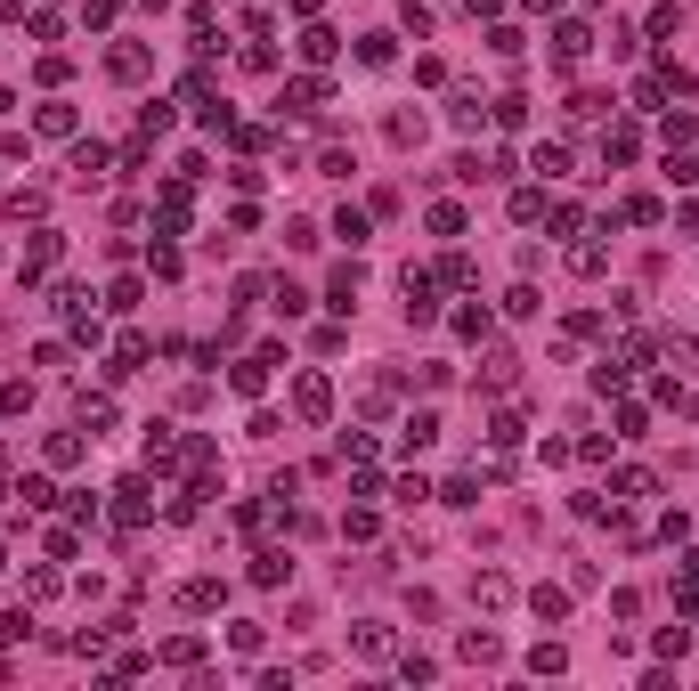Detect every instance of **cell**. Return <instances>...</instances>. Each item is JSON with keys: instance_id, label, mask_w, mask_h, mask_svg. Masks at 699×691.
Returning a JSON list of instances; mask_svg holds the SVG:
<instances>
[{"instance_id": "cell-42", "label": "cell", "mask_w": 699, "mask_h": 691, "mask_svg": "<svg viewBox=\"0 0 699 691\" xmlns=\"http://www.w3.org/2000/svg\"><path fill=\"white\" fill-rule=\"evenodd\" d=\"M464 9H472V17H496V9H504V0H464Z\"/></svg>"}, {"instance_id": "cell-34", "label": "cell", "mask_w": 699, "mask_h": 691, "mask_svg": "<svg viewBox=\"0 0 699 691\" xmlns=\"http://www.w3.org/2000/svg\"><path fill=\"white\" fill-rule=\"evenodd\" d=\"M659 131H667V147H691V139H699V122H691V114H667Z\"/></svg>"}, {"instance_id": "cell-18", "label": "cell", "mask_w": 699, "mask_h": 691, "mask_svg": "<svg viewBox=\"0 0 699 691\" xmlns=\"http://www.w3.org/2000/svg\"><path fill=\"white\" fill-rule=\"evenodd\" d=\"M634 155H643V139H634L626 122H618V131H602V163H634Z\"/></svg>"}, {"instance_id": "cell-2", "label": "cell", "mask_w": 699, "mask_h": 691, "mask_svg": "<svg viewBox=\"0 0 699 691\" xmlns=\"http://www.w3.org/2000/svg\"><path fill=\"white\" fill-rule=\"evenodd\" d=\"M513 594H521V586L504 578V570H480V578H472V602H480L488 618H504V610H513Z\"/></svg>"}, {"instance_id": "cell-23", "label": "cell", "mask_w": 699, "mask_h": 691, "mask_svg": "<svg viewBox=\"0 0 699 691\" xmlns=\"http://www.w3.org/2000/svg\"><path fill=\"white\" fill-rule=\"evenodd\" d=\"M49 261H57V228H41V236H33V253H25V285H33Z\"/></svg>"}, {"instance_id": "cell-20", "label": "cell", "mask_w": 699, "mask_h": 691, "mask_svg": "<svg viewBox=\"0 0 699 691\" xmlns=\"http://www.w3.org/2000/svg\"><path fill=\"white\" fill-rule=\"evenodd\" d=\"M334 49H342V41H334L326 25H309V33H301V57H309V66H334Z\"/></svg>"}, {"instance_id": "cell-17", "label": "cell", "mask_w": 699, "mask_h": 691, "mask_svg": "<svg viewBox=\"0 0 699 691\" xmlns=\"http://www.w3.org/2000/svg\"><path fill=\"white\" fill-rule=\"evenodd\" d=\"M179 602L196 610V618H204V610H220V578H187V586H179Z\"/></svg>"}, {"instance_id": "cell-10", "label": "cell", "mask_w": 699, "mask_h": 691, "mask_svg": "<svg viewBox=\"0 0 699 691\" xmlns=\"http://www.w3.org/2000/svg\"><path fill=\"white\" fill-rule=\"evenodd\" d=\"M179 464V439H171V423H147V472H171Z\"/></svg>"}, {"instance_id": "cell-8", "label": "cell", "mask_w": 699, "mask_h": 691, "mask_svg": "<svg viewBox=\"0 0 699 691\" xmlns=\"http://www.w3.org/2000/svg\"><path fill=\"white\" fill-rule=\"evenodd\" d=\"M74 122H82V114H74L66 98H49V106L33 114V131H41V139H74Z\"/></svg>"}, {"instance_id": "cell-25", "label": "cell", "mask_w": 699, "mask_h": 691, "mask_svg": "<svg viewBox=\"0 0 699 691\" xmlns=\"http://www.w3.org/2000/svg\"><path fill=\"white\" fill-rule=\"evenodd\" d=\"M569 269H578V277H602L610 253H602V244H569Z\"/></svg>"}, {"instance_id": "cell-24", "label": "cell", "mask_w": 699, "mask_h": 691, "mask_svg": "<svg viewBox=\"0 0 699 691\" xmlns=\"http://www.w3.org/2000/svg\"><path fill=\"white\" fill-rule=\"evenodd\" d=\"M529 610L553 626V618H569V594H561V586H537V594H529Z\"/></svg>"}, {"instance_id": "cell-5", "label": "cell", "mask_w": 699, "mask_h": 691, "mask_svg": "<svg viewBox=\"0 0 699 691\" xmlns=\"http://www.w3.org/2000/svg\"><path fill=\"white\" fill-rule=\"evenodd\" d=\"M431 318H439V285L423 269H407V326H431Z\"/></svg>"}, {"instance_id": "cell-21", "label": "cell", "mask_w": 699, "mask_h": 691, "mask_svg": "<svg viewBox=\"0 0 699 691\" xmlns=\"http://www.w3.org/2000/svg\"><path fill=\"white\" fill-rule=\"evenodd\" d=\"M383 131H391V147H423V114H407V106H399Z\"/></svg>"}, {"instance_id": "cell-3", "label": "cell", "mask_w": 699, "mask_h": 691, "mask_svg": "<svg viewBox=\"0 0 699 691\" xmlns=\"http://www.w3.org/2000/svg\"><path fill=\"white\" fill-rule=\"evenodd\" d=\"M147 513H155V488H147V480H122V488H114V521H122V529H139Z\"/></svg>"}, {"instance_id": "cell-31", "label": "cell", "mask_w": 699, "mask_h": 691, "mask_svg": "<svg viewBox=\"0 0 699 691\" xmlns=\"http://www.w3.org/2000/svg\"><path fill=\"white\" fill-rule=\"evenodd\" d=\"M529 667H537V675H561V667H569V651H561V643H537V651H529Z\"/></svg>"}, {"instance_id": "cell-14", "label": "cell", "mask_w": 699, "mask_h": 691, "mask_svg": "<svg viewBox=\"0 0 699 691\" xmlns=\"http://www.w3.org/2000/svg\"><path fill=\"white\" fill-rule=\"evenodd\" d=\"M41 456H49V464H82V456H90V439H82V431H49V448H41Z\"/></svg>"}, {"instance_id": "cell-11", "label": "cell", "mask_w": 699, "mask_h": 691, "mask_svg": "<svg viewBox=\"0 0 699 691\" xmlns=\"http://www.w3.org/2000/svg\"><path fill=\"white\" fill-rule=\"evenodd\" d=\"M448 122H456V131H480V122H488V98H480V90H456V98H448Z\"/></svg>"}, {"instance_id": "cell-22", "label": "cell", "mask_w": 699, "mask_h": 691, "mask_svg": "<svg viewBox=\"0 0 699 691\" xmlns=\"http://www.w3.org/2000/svg\"><path fill=\"white\" fill-rule=\"evenodd\" d=\"M285 98H293V106H326V98H334V82H326V74H301Z\"/></svg>"}, {"instance_id": "cell-32", "label": "cell", "mask_w": 699, "mask_h": 691, "mask_svg": "<svg viewBox=\"0 0 699 691\" xmlns=\"http://www.w3.org/2000/svg\"><path fill=\"white\" fill-rule=\"evenodd\" d=\"M228 651H244V659H252V651H261V626H252V618H236V626H228Z\"/></svg>"}, {"instance_id": "cell-40", "label": "cell", "mask_w": 699, "mask_h": 691, "mask_svg": "<svg viewBox=\"0 0 699 691\" xmlns=\"http://www.w3.org/2000/svg\"><path fill=\"white\" fill-rule=\"evenodd\" d=\"M399 675H407V683H431V675H439V659H423V651H407V659H399Z\"/></svg>"}, {"instance_id": "cell-41", "label": "cell", "mask_w": 699, "mask_h": 691, "mask_svg": "<svg viewBox=\"0 0 699 691\" xmlns=\"http://www.w3.org/2000/svg\"><path fill=\"white\" fill-rule=\"evenodd\" d=\"M25 635H33V618H25V610H9V618H0V643H25Z\"/></svg>"}, {"instance_id": "cell-9", "label": "cell", "mask_w": 699, "mask_h": 691, "mask_svg": "<svg viewBox=\"0 0 699 691\" xmlns=\"http://www.w3.org/2000/svg\"><path fill=\"white\" fill-rule=\"evenodd\" d=\"M431 439H439V415H431V407H415V415H407V431H399V448H407V456H423Z\"/></svg>"}, {"instance_id": "cell-43", "label": "cell", "mask_w": 699, "mask_h": 691, "mask_svg": "<svg viewBox=\"0 0 699 691\" xmlns=\"http://www.w3.org/2000/svg\"><path fill=\"white\" fill-rule=\"evenodd\" d=\"M0 561H9V553H0Z\"/></svg>"}, {"instance_id": "cell-38", "label": "cell", "mask_w": 699, "mask_h": 691, "mask_svg": "<svg viewBox=\"0 0 699 691\" xmlns=\"http://www.w3.org/2000/svg\"><path fill=\"white\" fill-rule=\"evenodd\" d=\"M334 236H342L350 253H358V244H366V212H342V220H334Z\"/></svg>"}, {"instance_id": "cell-27", "label": "cell", "mask_w": 699, "mask_h": 691, "mask_svg": "<svg viewBox=\"0 0 699 691\" xmlns=\"http://www.w3.org/2000/svg\"><path fill=\"white\" fill-rule=\"evenodd\" d=\"M391 57H399L391 33H366V41H358V66H391Z\"/></svg>"}, {"instance_id": "cell-16", "label": "cell", "mask_w": 699, "mask_h": 691, "mask_svg": "<svg viewBox=\"0 0 699 691\" xmlns=\"http://www.w3.org/2000/svg\"><path fill=\"white\" fill-rule=\"evenodd\" d=\"M586 49H594V33H586V25H561V33H553V57H561V66H578Z\"/></svg>"}, {"instance_id": "cell-15", "label": "cell", "mask_w": 699, "mask_h": 691, "mask_svg": "<svg viewBox=\"0 0 699 691\" xmlns=\"http://www.w3.org/2000/svg\"><path fill=\"white\" fill-rule=\"evenodd\" d=\"M326 301L342 309V318H350V309H358V261H342V269H334V285H326Z\"/></svg>"}, {"instance_id": "cell-13", "label": "cell", "mask_w": 699, "mask_h": 691, "mask_svg": "<svg viewBox=\"0 0 699 691\" xmlns=\"http://www.w3.org/2000/svg\"><path fill=\"white\" fill-rule=\"evenodd\" d=\"M98 179H106V147L82 139V147H74V187H98Z\"/></svg>"}, {"instance_id": "cell-7", "label": "cell", "mask_w": 699, "mask_h": 691, "mask_svg": "<svg viewBox=\"0 0 699 691\" xmlns=\"http://www.w3.org/2000/svg\"><path fill=\"white\" fill-rule=\"evenodd\" d=\"M456 651H464L472 667H496V659H504V635H496V626H472V635H464Z\"/></svg>"}, {"instance_id": "cell-30", "label": "cell", "mask_w": 699, "mask_h": 691, "mask_svg": "<svg viewBox=\"0 0 699 691\" xmlns=\"http://www.w3.org/2000/svg\"><path fill=\"white\" fill-rule=\"evenodd\" d=\"M163 659H171V667H196V659H204V643H196V635H171V643H163Z\"/></svg>"}, {"instance_id": "cell-35", "label": "cell", "mask_w": 699, "mask_h": 691, "mask_svg": "<svg viewBox=\"0 0 699 691\" xmlns=\"http://www.w3.org/2000/svg\"><path fill=\"white\" fill-rule=\"evenodd\" d=\"M626 220L634 228H659V196H626Z\"/></svg>"}, {"instance_id": "cell-28", "label": "cell", "mask_w": 699, "mask_h": 691, "mask_svg": "<svg viewBox=\"0 0 699 691\" xmlns=\"http://www.w3.org/2000/svg\"><path fill=\"white\" fill-rule=\"evenodd\" d=\"M537 309H545L537 285H513V293H504V318H537Z\"/></svg>"}, {"instance_id": "cell-26", "label": "cell", "mask_w": 699, "mask_h": 691, "mask_svg": "<svg viewBox=\"0 0 699 691\" xmlns=\"http://www.w3.org/2000/svg\"><path fill=\"white\" fill-rule=\"evenodd\" d=\"M41 212H49L41 187H17V196H9V220H41Z\"/></svg>"}, {"instance_id": "cell-19", "label": "cell", "mask_w": 699, "mask_h": 691, "mask_svg": "<svg viewBox=\"0 0 699 691\" xmlns=\"http://www.w3.org/2000/svg\"><path fill=\"white\" fill-rule=\"evenodd\" d=\"M285 578H293L285 553H252V586H285Z\"/></svg>"}, {"instance_id": "cell-4", "label": "cell", "mask_w": 699, "mask_h": 691, "mask_svg": "<svg viewBox=\"0 0 699 691\" xmlns=\"http://www.w3.org/2000/svg\"><path fill=\"white\" fill-rule=\"evenodd\" d=\"M391 643H399L391 618H358V626H350V651H358V659H391Z\"/></svg>"}, {"instance_id": "cell-6", "label": "cell", "mask_w": 699, "mask_h": 691, "mask_svg": "<svg viewBox=\"0 0 699 691\" xmlns=\"http://www.w3.org/2000/svg\"><path fill=\"white\" fill-rule=\"evenodd\" d=\"M106 74L114 82H147V41H114L106 49Z\"/></svg>"}, {"instance_id": "cell-1", "label": "cell", "mask_w": 699, "mask_h": 691, "mask_svg": "<svg viewBox=\"0 0 699 691\" xmlns=\"http://www.w3.org/2000/svg\"><path fill=\"white\" fill-rule=\"evenodd\" d=\"M293 415L301 423H326L334 415V383H326V374H301V383H293Z\"/></svg>"}, {"instance_id": "cell-36", "label": "cell", "mask_w": 699, "mask_h": 691, "mask_svg": "<svg viewBox=\"0 0 699 691\" xmlns=\"http://www.w3.org/2000/svg\"><path fill=\"white\" fill-rule=\"evenodd\" d=\"M431 236H464V212L456 204H431Z\"/></svg>"}, {"instance_id": "cell-33", "label": "cell", "mask_w": 699, "mask_h": 691, "mask_svg": "<svg viewBox=\"0 0 699 691\" xmlns=\"http://www.w3.org/2000/svg\"><path fill=\"white\" fill-rule=\"evenodd\" d=\"M488 114H496V122H504V131H521V122H529V98H496V106H488Z\"/></svg>"}, {"instance_id": "cell-39", "label": "cell", "mask_w": 699, "mask_h": 691, "mask_svg": "<svg viewBox=\"0 0 699 691\" xmlns=\"http://www.w3.org/2000/svg\"><path fill=\"white\" fill-rule=\"evenodd\" d=\"M529 163H537V171H545V179H561V171H569V147H537V155H529Z\"/></svg>"}, {"instance_id": "cell-12", "label": "cell", "mask_w": 699, "mask_h": 691, "mask_svg": "<svg viewBox=\"0 0 699 691\" xmlns=\"http://www.w3.org/2000/svg\"><path fill=\"white\" fill-rule=\"evenodd\" d=\"M480 383H488V391H513V383H521V358H513V350H488Z\"/></svg>"}, {"instance_id": "cell-37", "label": "cell", "mask_w": 699, "mask_h": 691, "mask_svg": "<svg viewBox=\"0 0 699 691\" xmlns=\"http://www.w3.org/2000/svg\"><path fill=\"white\" fill-rule=\"evenodd\" d=\"M618 496H659V480H651L643 464H634V472H618Z\"/></svg>"}, {"instance_id": "cell-29", "label": "cell", "mask_w": 699, "mask_h": 691, "mask_svg": "<svg viewBox=\"0 0 699 691\" xmlns=\"http://www.w3.org/2000/svg\"><path fill=\"white\" fill-rule=\"evenodd\" d=\"M139 131H147V139H163V131H171V106H163V98H147V106H139Z\"/></svg>"}]
</instances>
